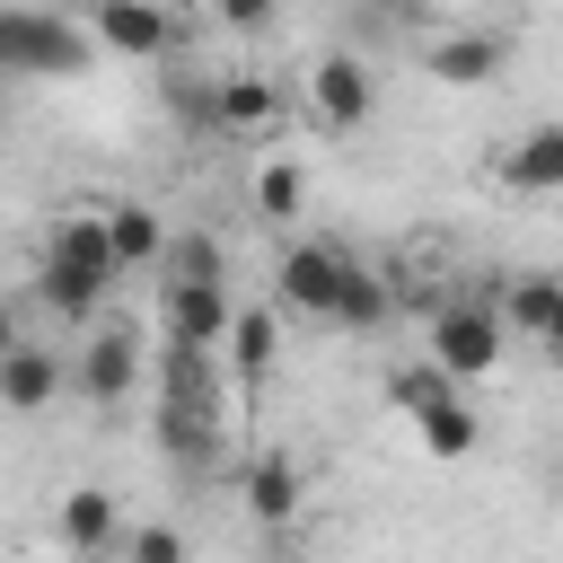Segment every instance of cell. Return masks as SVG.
Listing matches in <instances>:
<instances>
[{"label":"cell","instance_id":"1","mask_svg":"<svg viewBox=\"0 0 563 563\" xmlns=\"http://www.w3.org/2000/svg\"><path fill=\"white\" fill-rule=\"evenodd\" d=\"M158 449L185 484H202L229 449V413H220V352L167 343L158 352Z\"/></svg>","mask_w":563,"mask_h":563},{"label":"cell","instance_id":"2","mask_svg":"<svg viewBox=\"0 0 563 563\" xmlns=\"http://www.w3.org/2000/svg\"><path fill=\"white\" fill-rule=\"evenodd\" d=\"M97 62L88 26L53 9H0V79H79Z\"/></svg>","mask_w":563,"mask_h":563},{"label":"cell","instance_id":"3","mask_svg":"<svg viewBox=\"0 0 563 563\" xmlns=\"http://www.w3.org/2000/svg\"><path fill=\"white\" fill-rule=\"evenodd\" d=\"M501 343H510V334H501V317H493V290H484V299H440V308H431V334H422V361L466 387V378H493V369H501Z\"/></svg>","mask_w":563,"mask_h":563},{"label":"cell","instance_id":"4","mask_svg":"<svg viewBox=\"0 0 563 563\" xmlns=\"http://www.w3.org/2000/svg\"><path fill=\"white\" fill-rule=\"evenodd\" d=\"M308 106H317V123L361 132V123L378 114V79H369V62H361V53H317V62H308Z\"/></svg>","mask_w":563,"mask_h":563},{"label":"cell","instance_id":"5","mask_svg":"<svg viewBox=\"0 0 563 563\" xmlns=\"http://www.w3.org/2000/svg\"><path fill=\"white\" fill-rule=\"evenodd\" d=\"M158 317H167V343L220 352L238 308H229V282H158Z\"/></svg>","mask_w":563,"mask_h":563},{"label":"cell","instance_id":"6","mask_svg":"<svg viewBox=\"0 0 563 563\" xmlns=\"http://www.w3.org/2000/svg\"><path fill=\"white\" fill-rule=\"evenodd\" d=\"M70 387H79L88 405H132V387H141V334H132V325H106L97 343H79Z\"/></svg>","mask_w":563,"mask_h":563},{"label":"cell","instance_id":"7","mask_svg":"<svg viewBox=\"0 0 563 563\" xmlns=\"http://www.w3.org/2000/svg\"><path fill=\"white\" fill-rule=\"evenodd\" d=\"M88 44H106V53H123V62H167V53H176L158 0H88Z\"/></svg>","mask_w":563,"mask_h":563},{"label":"cell","instance_id":"8","mask_svg":"<svg viewBox=\"0 0 563 563\" xmlns=\"http://www.w3.org/2000/svg\"><path fill=\"white\" fill-rule=\"evenodd\" d=\"M334 282H343V246H325V238H299V246H282L273 299H282L290 317H325V308H334Z\"/></svg>","mask_w":563,"mask_h":563},{"label":"cell","instance_id":"9","mask_svg":"<svg viewBox=\"0 0 563 563\" xmlns=\"http://www.w3.org/2000/svg\"><path fill=\"white\" fill-rule=\"evenodd\" d=\"M501 62H510V44L484 35V26H466V35H431V44H422V79H440V88H484Z\"/></svg>","mask_w":563,"mask_h":563},{"label":"cell","instance_id":"10","mask_svg":"<svg viewBox=\"0 0 563 563\" xmlns=\"http://www.w3.org/2000/svg\"><path fill=\"white\" fill-rule=\"evenodd\" d=\"M62 387H70V361H62L53 343H18V352H0V405H9V413H44Z\"/></svg>","mask_w":563,"mask_h":563},{"label":"cell","instance_id":"11","mask_svg":"<svg viewBox=\"0 0 563 563\" xmlns=\"http://www.w3.org/2000/svg\"><path fill=\"white\" fill-rule=\"evenodd\" d=\"M493 176H501L510 194H563V123H528V132L493 158Z\"/></svg>","mask_w":563,"mask_h":563},{"label":"cell","instance_id":"12","mask_svg":"<svg viewBox=\"0 0 563 563\" xmlns=\"http://www.w3.org/2000/svg\"><path fill=\"white\" fill-rule=\"evenodd\" d=\"M44 255H53L62 273H79L88 290H114V282H123V273H114V246H106V211H70Z\"/></svg>","mask_w":563,"mask_h":563},{"label":"cell","instance_id":"13","mask_svg":"<svg viewBox=\"0 0 563 563\" xmlns=\"http://www.w3.org/2000/svg\"><path fill=\"white\" fill-rule=\"evenodd\" d=\"M396 317V282L378 273V264H361V255H343V282H334V308H325V325H352V334H378Z\"/></svg>","mask_w":563,"mask_h":563},{"label":"cell","instance_id":"14","mask_svg":"<svg viewBox=\"0 0 563 563\" xmlns=\"http://www.w3.org/2000/svg\"><path fill=\"white\" fill-rule=\"evenodd\" d=\"M53 537H62L79 563H97V554L123 537V510H114V493H106V484H79V493H62V519H53Z\"/></svg>","mask_w":563,"mask_h":563},{"label":"cell","instance_id":"15","mask_svg":"<svg viewBox=\"0 0 563 563\" xmlns=\"http://www.w3.org/2000/svg\"><path fill=\"white\" fill-rule=\"evenodd\" d=\"M106 246H114V273H158L167 229H158L150 202H106Z\"/></svg>","mask_w":563,"mask_h":563},{"label":"cell","instance_id":"16","mask_svg":"<svg viewBox=\"0 0 563 563\" xmlns=\"http://www.w3.org/2000/svg\"><path fill=\"white\" fill-rule=\"evenodd\" d=\"M554 299H563V273H510L493 290V317H501V334H545Z\"/></svg>","mask_w":563,"mask_h":563},{"label":"cell","instance_id":"17","mask_svg":"<svg viewBox=\"0 0 563 563\" xmlns=\"http://www.w3.org/2000/svg\"><path fill=\"white\" fill-rule=\"evenodd\" d=\"M158 79H167V114H176V132L211 141V132H220V88H211L202 70H158Z\"/></svg>","mask_w":563,"mask_h":563},{"label":"cell","instance_id":"18","mask_svg":"<svg viewBox=\"0 0 563 563\" xmlns=\"http://www.w3.org/2000/svg\"><path fill=\"white\" fill-rule=\"evenodd\" d=\"M413 431H422V449H431V457H466V449L484 440L466 396H440V405H422V413H413Z\"/></svg>","mask_w":563,"mask_h":563},{"label":"cell","instance_id":"19","mask_svg":"<svg viewBox=\"0 0 563 563\" xmlns=\"http://www.w3.org/2000/svg\"><path fill=\"white\" fill-rule=\"evenodd\" d=\"M246 510H255L264 528H282V519L299 510V466H290V457H255V466H246Z\"/></svg>","mask_w":563,"mask_h":563},{"label":"cell","instance_id":"20","mask_svg":"<svg viewBox=\"0 0 563 563\" xmlns=\"http://www.w3.org/2000/svg\"><path fill=\"white\" fill-rule=\"evenodd\" d=\"M158 282H229V255H220V238H211V229H185V238H167V255H158Z\"/></svg>","mask_w":563,"mask_h":563},{"label":"cell","instance_id":"21","mask_svg":"<svg viewBox=\"0 0 563 563\" xmlns=\"http://www.w3.org/2000/svg\"><path fill=\"white\" fill-rule=\"evenodd\" d=\"M220 352L238 361V378H264V369H273V308H238Z\"/></svg>","mask_w":563,"mask_h":563},{"label":"cell","instance_id":"22","mask_svg":"<svg viewBox=\"0 0 563 563\" xmlns=\"http://www.w3.org/2000/svg\"><path fill=\"white\" fill-rule=\"evenodd\" d=\"M97 299H106V290H88V282H79V273H62V264H53V255H44V264H35V308H53V317H70V325H79V317H88V308H97Z\"/></svg>","mask_w":563,"mask_h":563},{"label":"cell","instance_id":"23","mask_svg":"<svg viewBox=\"0 0 563 563\" xmlns=\"http://www.w3.org/2000/svg\"><path fill=\"white\" fill-rule=\"evenodd\" d=\"M273 123V88L264 79H220V132H264Z\"/></svg>","mask_w":563,"mask_h":563},{"label":"cell","instance_id":"24","mask_svg":"<svg viewBox=\"0 0 563 563\" xmlns=\"http://www.w3.org/2000/svg\"><path fill=\"white\" fill-rule=\"evenodd\" d=\"M299 202H308V176H299L290 158H273V167L255 176V211H264V220H290Z\"/></svg>","mask_w":563,"mask_h":563},{"label":"cell","instance_id":"25","mask_svg":"<svg viewBox=\"0 0 563 563\" xmlns=\"http://www.w3.org/2000/svg\"><path fill=\"white\" fill-rule=\"evenodd\" d=\"M123 563H185V537L167 519H141V528H123Z\"/></svg>","mask_w":563,"mask_h":563},{"label":"cell","instance_id":"26","mask_svg":"<svg viewBox=\"0 0 563 563\" xmlns=\"http://www.w3.org/2000/svg\"><path fill=\"white\" fill-rule=\"evenodd\" d=\"M211 18H220L229 35H264V26L282 18V0H211Z\"/></svg>","mask_w":563,"mask_h":563},{"label":"cell","instance_id":"27","mask_svg":"<svg viewBox=\"0 0 563 563\" xmlns=\"http://www.w3.org/2000/svg\"><path fill=\"white\" fill-rule=\"evenodd\" d=\"M26 343V325H18V299H0V352H18Z\"/></svg>","mask_w":563,"mask_h":563},{"label":"cell","instance_id":"28","mask_svg":"<svg viewBox=\"0 0 563 563\" xmlns=\"http://www.w3.org/2000/svg\"><path fill=\"white\" fill-rule=\"evenodd\" d=\"M537 343H545V352L563 361V299H554V317H545V334H537Z\"/></svg>","mask_w":563,"mask_h":563}]
</instances>
